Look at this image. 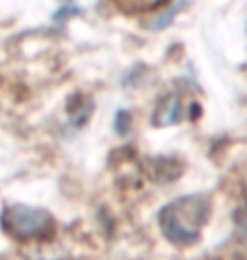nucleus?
Segmentation results:
<instances>
[{"label":"nucleus","mask_w":247,"mask_h":260,"mask_svg":"<svg viewBox=\"0 0 247 260\" xmlns=\"http://www.w3.org/2000/svg\"><path fill=\"white\" fill-rule=\"evenodd\" d=\"M208 216V203L202 196H186L168 205L159 213V223L166 238L178 245L198 240L200 228Z\"/></svg>","instance_id":"nucleus-1"},{"label":"nucleus","mask_w":247,"mask_h":260,"mask_svg":"<svg viewBox=\"0 0 247 260\" xmlns=\"http://www.w3.org/2000/svg\"><path fill=\"white\" fill-rule=\"evenodd\" d=\"M4 228L10 232V235L29 240L46 235L51 226L52 220L44 210H36L28 206H10L4 211L2 216Z\"/></svg>","instance_id":"nucleus-2"},{"label":"nucleus","mask_w":247,"mask_h":260,"mask_svg":"<svg viewBox=\"0 0 247 260\" xmlns=\"http://www.w3.org/2000/svg\"><path fill=\"white\" fill-rule=\"evenodd\" d=\"M181 118V102L176 95H170L162 98L157 105L154 115H152V122L157 127L173 125Z\"/></svg>","instance_id":"nucleus-3"},{"label":"nucleus","mask_w":247,"mask_h":260,"mask_svg":"<svg viewBox=\"0 0 247 260\" xmlns=\"http://www.w3.org/2000/svg\"><path fill=\"white\" fill-rule=\"evenodd\" d=\"M114 2L125 14H141L159 7L166 0H114Z\"/></svg>","instance_id":"nucleus-4"}]
</instances>
